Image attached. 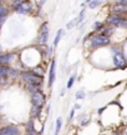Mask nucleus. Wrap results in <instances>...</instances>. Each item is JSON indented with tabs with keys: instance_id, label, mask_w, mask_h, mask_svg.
I'll return each mask as SVG.
<instances>
[{
	"instance_id": "1",
	"label": "nucleus",
	"mask_w": 127,
	"mask_h": 135,
	"mask_svg": "<svg viewBox=\"0 0 127 135\" xmlns=\"http://www.w3.org/2000/svg\"><path fill=\"white\" fill-rule=\"evenodd\" d=\"M21 76H23V79L25 81L29 84V86L31 88H38L43 84V78L40 75H36L33 71H25L21 74Z\"/></svg>"
},
{
	"instance_id": "2",
	"label": "nucleus",
	"mask_w": 127,
	"mask_h": 135,
	"mask_svg": "<svg viewBox=\"0 0 127 135\" xmlns=\"http://www.w3.org/2000/svg\"><path fill=\"white\" fill-rule=\"evenodd\" d=\"M113 53V64H115V66L117 68H125L127 65V61L126 59H125V55H123V53L118 48H113L112 50Z\"/></svg>"
},
{
	"instance_id": "3",
	"label": "nucleus",
	"mask_w": 127,
	"mask_h": 135,
	"mask_svg": "<svg viewBox=\"0 0 127 135\" xmlns=\"http://www.w3.org/2000/svg\"><path fill=\"white\" fill-rule=\"evenodd\" d=\"M33 104L36 108H41L45 104V95L40 90H36L33 94Z\"/></svg>"
},
{
	"instance_id": "4",
	"label": "nucleus",
	"mask_w": 127,
	"mask_h": 135,
	"mask_svg": "<svg viewBox=\"0 0 127 135\" xmlns=\"http://www.w3.org/2000/svg\"><path fill=\"white\" fill-rule=\"evenodd\" d=\"M107 21L110 23V24H113L116 25V26H127V21L123 18H121L120 15L117 14H112L108 16Z\"/></svg>"
},
{
	"instance_id": "5",
	"label": "nucleus",
	"mask_w": 127,
	"mask_h": 135,
	"mask_svg": "<svg viewBox=\"0 0 127 135\" xmlns=\"http://www.w3.org/2000/svg\"><path fill=\"white\" fill-rule=\"evenodd\" d=\"M92 46H103V45H107L110 44V39L107 36H103V35H97L92 38Z\"/></svg>"
},
{
	"instance_id": "6",
	"label": "nucleus",
	"mask_w": 127,
	"mask_h": 135,
	"mask_svg": "<svg viewBox=\"0 0 127 135\" xmlns=\"http://www.w3.org/2000/svg\"><path fill=\"white\" fill-rule=\"evenodd\" d=\"M47 38H49V26L45 23L43 24L41 29H40V35H39V43L40 44H45L47 41Z\"/></svg>"
},
{
	"instance_id": "7",
	"label": "nucleus",
	"mask_w": 127,
	"mask_h": 135,
	"mask_svg": "<svg viewBox=\"0 0 127 135\" xmlns=\"http://www.w3.org/2000/svg\"><path fill=\"white\" fill-rule=\"evenodd\" d=\"M0 135H20V130L16 126H6L0 129Z\"/></svg>"
},
{
	"instance_id": "8",
	"label": "nucleus",
	"mask_w": 127,
	"mask_h": 135,
	"mask_svg": "<svg viewBox=\"0 0 127 135\" xmlns=\"http://www.w3.org/2000/svg\"><path fill=\"white\" fill-rule=\"evenodd\" d=\"M15 10H16L18 13H20V14H28L30 11V4L26 3V1H21V3L15 8Z\"/></svg>"
},
{
	"instance_id": "9",
	"label": "nucleus",
	"mask_w": 127,
	"mask_h": 135,
	"mask_svg": "<svg viewBox=\"0 0 127 135\" xmlns=\"http://www.w3.org/2000/svg\"><path fill=\"white\" fill-rule=\"evenodd\" d=\"M115 13L116 14H122V13H127V1H120L116 6H115Z\"/></svg>"
},
{
	"instance_id": "10",
	"label": "nucleus",
	"mask_w": 127,
	"mask_h": 135,
	"mask_svg": "<svg viewBox=\"0 0 127 135\" xmlns=\"http://www.w3.org/2000/svg\"><path fill=\"white\" fill-rule=\"evenodd\" d=\"M13 58H14L13 54H4V55H0V65L3 66V65H5V64L10 63Z\"/></svg>"
},
{
	"instance_id": "11",
	"label": "nucleus",
	"mask_w": 127,
	"mask_h": 135,
	"mask_svg": "<svg viewBox=\"0 0 127 135\" xmlns=\"http://www.w3.org/2000/svg\"><path fill=\"white\" fill-rule=\"evenodd\" d=\"M55 80V61L51 63V68H50V75H49V86L52 85V83Z\"/></svg>"
},
{
	"instance_id": "12",
	"label": "nucleus",
	"mask_w": 127,
	"mask_h": 135,
	"mask_svg": "<svg viewBox=\"0 0 127 135\" xmlns=\"http://www.w3.org/2000/svg\"><path fill=\"white\" fill-rule=\"evenodd\" d=\"M8 74H9V69H8V68L1 66V65H0V83L3 81L4 79H6Z\"/></svg>"
},
{
	"instance_id": "13",
	"label": "nucleus",
	"mask_w": 127,
	"mask_h": 135,
	"mask_svg": "<svg viewBox=\"0 0 127 135\" xmlns=\"http://www.w3.org/2000/svg\"><path fill=\"white\" fill-rule=\"evenodd\" d=\"M8 14V10L4 6H0V20H5V16Z\"/></svg>"
},
{
	"instance_id": "14",
	"label": "nucleus",
	"mask_w": 127,
	"mask_h": 135,
	"mask_svg": "<svg viewBox=\"0 0 127 135\" xmlns=\"http://www.w3.org/2000/svg\"><path fill=\"white\" fill-rule=\"evenodd\" d=\"M60 129H61V119L59 118V119L56 120V130H55V135H59Z\"/></svg>"
},
{
	"instance_id": "15",
	"label": "nucleus",
	"mask_w": 127,
	"mask_h": 135,
	"mask_svg": "<svg viewBox=\"0 0 127 135\" xmlns=\"http://www.w3.org/2000/svg\"><path fill=\"white\" fill-rule=\"evenodd\" d=\"M78 23H80V19H75V20H72L71 23H68L66 26H67V29H71V28H73V26L76 24H78Z\"/></svg>"
},
{
	"instance_id": "16",
	"label": "nucleus",
	"mask_w": 127,
	"mask_h": 135,
	"mask_svg": "<svg viewBox=\"0 0 127 135\" xmlns=\"http://www.w3.org/2000/svg\"><path fill=\"white\" fill-rule=\"evenodd\" d=\"M61 35H62V30H59V33L56 35V38H55V43H54V46H56L60 41V38H61Z\"/></svg>"
},
{
	"instance_id": "17",
	"label": "nucleus",
	"mask_w": 127,
	"mask_h": 135,
	"mask_svg": "<svg viewBox=\"0 0 127 135\" xmlns=\"http://www.w3.org/2000/svg\"><path fill=\"white\" fill-rule=\"evenodd\" d=\"M112 33H113L112 28H105V30H103V36H107L108 38V35H110V34H112Z\"/></svg>"
},
{
	"instance_id": "18",
	"label": "nucleus",
	"mask_w": 127,
	"mask_h": 135,
	"mask_svg": "<svg viewBox=\"0 0 127 135\" xmlns=\"http://www.w3.org/2000/svg\"><path fill=\"white\" fill-rule=\"evenodd\" d=\"M100 4H101L100 1H90V3H88V5H90V8H91V9L96 8V6H97V5H100Z\"/></svg>"
},
{
	"instance_id": "19",
	"label": "nucleus",
	"mask_w": 127,
	"mask_h": 135,
	"mask_svg": "<svg viewBox=\"0 0 127 135\" xmlns=\"http://www.w3.org/2000/svg\"><path fill=\"white\" fill-rule=\"evenodd\" d=\"M39 114H40V108L34 106V115H39Z\"/></svg>"
},
{
	"instance_id": "20",
	"label": "nucleus",
	"mask_w": 127,
	"mask_h": 135,
	"mask_svg": "<svg viewBox=\"0 0 127 135\" xmlns=\"http://www.w3.org/2000/svg\"><path fill=\"white\" fill-rule=\"evenodd\" d=\"M72 83H73V78H71V79H70V83H68V85H67V88H71Z\"/></svg>"
},
{
	"instance_id": "21",
	"label": "nucleus",
	"mask_w": 127,
	"mask_h": 135,
	"mask_svg": "<svg viewBox=\"0 0 127 135\" xmlns=\"http://www.w3.org/2000/svg\"><path fill=\"white\" fill-rule=\"evenodd\" d=\"M76 97H77V98H82V97H83V93H82V91H80L78 94H76Z\"/></svg>"
},
{
	"instance_id": "22",
	"label": "nucleus",
	"mask_w": 127,
	"mask_h": 135,
	"mask_svg": "<svg viewBox=\"0 0 127 135\" xmlns=\"http://www.w3.org/2000/svg\"><path fill=\"white\" fill-rule=\"evenodd\" d=\"M0 53H1V46H0Z\"/></svg>"
},
{
	"instance_id": "23",
	"label": "nucleus",
	"mask_w": 127,
	"mask_h": 135,
	"mask_svg": "<svg viewBox=\"0 0 127 135\" xmlns=\"http://www.w3.org/2000/svg\"><path fill=\"white\" fill-rule=\"evenodd\" d=\"M28 135H35V134H28Z\"/></svg>"
},
{
	"instance_id": "24",
	"label": "nucleus",
	"mask_w": 127,
	"mask_h": 135,
	"mask_svg": "<svg viewBox=\"0 0 127 135\" xmlns=\"http://www.w3.org/2000/svg\"><path fill=\"white\" fill-rule=\"evenodd\" d=\"M0 5H1V1H0Z\"/></svg>"
},
{
	"instance_id": "25",
	"label": "nucleus",
	"mask_w": 127,
	"mask_h": 135,
	"mask_svg": "<svg viewBox=\"0 0 127 135\" xmlns=\"http://www.w3.org/2000/svg\"><path fill=\"white\" fill-rule=\"evenodd\" d=\"M0 26H1V24H0Z\"/></svg>"
}]
</instances>
